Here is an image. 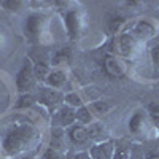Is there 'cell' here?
<instances>
[{"label":"cell","instance_id":"2","mask_svg":"<svg viewBox=\"0 0 159 159\" xmlns=\"http://www.w3.org/2000/svg\"><path fill=\"white\" fill-rule=\"evenodd\" d=\"M139 45V40L132 35L129 30H123L119 35L111 37V42H110V54L116 56V57H124L129 59L134 56V52L137 49Z\"/></svg>","mask_w":159,"mask_h":159},{"label":"cell","instance_id":"7","mask_svg":"<svg viewBox=\"0 0 159 159\" xmlns=\"http://www.w3.org/2000/svg\"><path fill=\"white\" fill-rule=\"evenodd\" d=\"M88 153L92 159H111L115 153V142L108 139V140H103L99 143H92Z\"/></svg>","mask_w":159,"mask_h":159},{"label":"cell","instance_id":"31","mask_svg":"<svg viewBox=\"0 0 159 159\" xmlns=\"http://www.w3.org/2000/svg\"><path fill=\"white\" fill-rule=\"evenodd\" d=\"M0 43H2V32H0Z\"/></svg>","mask_w":159,"mask_h":159},{"label":"cell","instance_id":"6","mask_svg":"<svg viewBox=\"0 0 159 159\" xmlns=\"http://www.w3.org/2000/svg\"><path fill=\"white\" fill-rule=\"evenodd\" d=\"M52 127H62V129H67L72 124L76 123L75 119V110L67 107V105H61V107L52 113Z\"/></svg>","mask_w":159,"mask_h":159},{"label":"cell","instance_id":"3","mask_svg":"<svg viewBox=\"0 0 159 159\" xmlns=\"http://www.w3.org/2000/svg\"><path fill=\"white\" fill-rule=\"evenodd\" d=\"M16 88L19 94H30L38 88V81L34 75V64L29 57H25L21 69L16 75Z\"/></svg>","mask_w":159,"mask_h":159},{"label":"cell","instance_id":"1","mask_svg":"<svg viewBox=\"0 0 159 159\" xmlns=\"http://www.w3.org/2000/svg\"><path fill=\"white\" fill-rule=\"evenodd\" d=\"M38 140L40 132L32 121L25 118H15L2 137V151L7 157L15 159L25 151L38 148Z\"/></svg>","mask_w":159,"mask_h":159},{"label":"cell","instance_id":"15","mask_svg":"<svg viewBox=\"0 0 159 159\" xmlns=\"http://www.w3.org/2000/svg\"><path fill=\"white\" fill-rule=\"evenodd\" d=\"M127 19L123 16V15H119V13H115V15H110L108 19H107V34L110 37H116L123 32L124 29V25H126Z\"/></svg>","mask_w":159,"mask_h":159},{"label":"cell","instance_id":"27","mask_svg":"<svg viewBox=\"0 0 159 159\" xmlns=\"http://www.w3.org/2000/svg\"><path fill=\"white\" fill-rule=\"evenodd\" d=\"M43 159H64V154L51 150V148H46L45 153H43Z\"/></svg>","mask_w":159,"mask_h":159},{"label":"cell","instance_id":"4","mask_svg":"<svg viewBox=\"0 0 159 159\" xmlns=\"http://www.w3.org/2000/svg\"><path fill=\"white\" fill-rule=\"evenodd\" d=\"M35 100L37 103H40L43 108H46L51 115L54 113L61 105L64 103V94L57 89H51L48 86H38L35 89Z\"/></svg>","mask_w":159,"mask_h":159},{"label":"cell","instance_id":"12","mask_svg":"<svg viewBox=\"0 0 159 159\" xmlns=\"http://www.w3.org/2000/svg\"><path fill=\"white\" fill-rule=\"evenodd\" d=\"M65 83H67V72H65V69L64 67H52L49 70L46 81H45V86L59 91Z\"/></svg>","mask_w":159,"mask_h":159},{"label":"cell","instance_id":"10","mask_svg":"<svg viewBox=\"0 0 159 159\" xmlns=\"http://www.w3.org/2000/svg\"><path fill=\"white\" fill-rule=\"evenodd\" d=\"M81 27H83L81 13L78 10H69L65 13V29H67V34L72 38H75L81 34Z\"/></svg>","mask_w":159,"mask_h":159},{"label":"cell","instance_id":"9","mask_svg":"<svg viewBox=\"0 0 159 159\" xmlns=\"http://www.w3.org/2000/svg\"><path fill=\"white\" fill-rule=\"evenodd\" d=\"M43 25H45V15L43 13H30L25 19L24 24V32L27 37L35 38L42 34L43 30Z\"/></svg>","mask_w":159,"mask_h":159},{"label":"cell","instance_id":"30","mask_svg":"<svg viewBox=\"0 0 159 159\" xmlns=\"http://www.w3.org/2000/svg\"><path fill=\"white\" fill-rule=\"evenodd\" d=\"M145 159H159V150H150L145 153Z\"/></svg>","mask_w":159,"mask_h":159},{"label":"cell","instance_id":"17","mask_svg":"<svg viewBox=\"0 0 159 159\" xmlns=\"http://www.w3.org/2000/svg\"><path fill=\"white\" fill-rule=\"evenodd\" d=\"M148 57L151 62V67L156 73H159V34L148 42Z\"/></svg>","mask_w":159,"mask_h":159},{"label":"cell","instance_id":"26","mask_svg":"<svg viewBox=\"0 0 159 159\" xmlns=\"http://www.w3.org/2000/svg\"><path fill=\"white\" fill-rule=\"evenodd\" d=\"M2 7H5L8 11H19V8L24 7L22 2H2Z\"/></svg>","mask_w":159,"mask_h":159},{"label":"cell","instance_id":"28","mask_svg":"<svg viewBox=\"0 0 159 159\" xmlns=\"http://www.w3.org/2000/svg\"><path fill=\"white\" fill-rule=\"evenodd\" d=\"M37 153H38V148L30 150V151H25V153L19 154V156L15 157V159H35V157H37Z\"/></svg>","mask_w":159,"mask_h":159},{"label":"cell","instance_id":"16","mask_svg":"<svg viewBox=\"0 0 159 159\" xmlns=\"http://www.w3.org/2000/svg\"><path fill=\"white\" fill-rule=\"evenodd\" d=\"M147 127V113L135 111L129 119V130L132 134H142Z\"/></svg>","mask_w":159,"mask_h":159},{"label":"cell","instance_id":"18","mask_svg":"<svg viewBox=\"0 0 159 159\" xmlns=\"http://www.w3.org/2000/svg\"><path fill=\"white\" fill-rule=\"evenodd\" d=\"M75 119H76V123L81 124V126H89L91 123L96 121V118H94V115L91 113L88 105H83V107H80V108L75 110Z\"/></svg>","mask_w":159,"mask_h":159},{"label":"cell","instance_id":"20","mask_svg":"<svg viewBox=\"0 0 159 159\" xmlns=\"http://www.w3.org/2000/svg\"><path fill=\"white\" fill-rule=\"evenodd\" d=\"M32 64H34V75L37 78V81L45 84L46 78L49 75V70H51L49 64L45 62V61H38V62H32Z\"/></svg>","mask_w":159,"mask_h":159},{"label":"cell","instance_id":"21","mask_svg":"<svg viewBox=\"0 0 159 159\" xmlns=\"http://www.w3.org/2000/svg\"><path fill=\"white\" fill-rule=\"evenodd\" d=\"M64 105H67V107L76 110V108L83 107V105H86V103H84V99H83V96L80 94V92L72 91V92L64 94Z\"/></svg>","mask_w":159,"mask_h":159},{"label":"cell","instance_id":"22","mask_svg":"<svg viewBox=\"0 0 159 159\" xmlns=\"http://www.w3.org/2000/svg\"><path fill=\"white\" fill-rule=\"evenodd\" d=\"M35 103H37V100H35L34 92H30V94H19V97L16 99V103H15V108H18V110L32 108Z\"/></svg>","mask_w":159,"mask_h":159},{"label":"cell","instance_id":"25","mask_svg":"<svg viewBox=\"0 0 159 159\" xmlns=\"http://www.w3.org/2000/svg\"><path fill=\"white\" fill-rule=\"evenodd\" d=\"M129 159H145V154H143L142 148H139V145H134L129 150Z\"/></svg>","mask_w":159,"mask_h":159},{"label":"cell","instance_id":"13","mask_svg":"<svg viewBox=\"0 0 159 159\" xmlns=\"http://www.w3.org/2000/svg\"><path fill=\"white\" fill-rule=\"evenodd\" d=\"M86 130H88V135H89V142L92 143H99V142H103V140H108V132L105 129V126L99 121H94L91 123L89 126H86Z\"/></svg>","mask_w":159,"mask_h":159},{"label":"cell","instance_id":"5","mask_svg":"<svg viewBox=\"0 0 159 159\" xmlns=\"http://www.w3.org/2000/svg\"><path fill=\"white\" fill-rule=\"evenodd\" d=\"M127 30L139 40V43H140V42H147V43H148L150 40H153V38L159 34L156 24H154L153 21L147 19V18L137 19V21L134 22V25H132L130 29H127Z\"/></svg>","mask_w":159,"mask_h":159},{"label":"cell","instance_id":"23","mask_svg":"<svg viewBox=\"0 0 159 159\" xmlns=\"http://www.w3.org/2000/svg\"><path fill=\"white\" fill-rule=\"evenodd\" d=\"M148 113H150V118L153 121L159 124V102H150L148 103Z\"/></svg>","mask_w":159,"mask_h":159},{"label":"cell","instance_id":"8","mask_svg":"<svg viewBox=\"0 0 159 159\" xmlns=\"http://www.w3.org/2000/svg\"><path fill=\"white\" fill-rule=\"evenodd\" d=\"M65 135H67V140L73 145V147H84V145H88V142H89L86 126H81L78 123H75L70 127H67Z\"/></svg>","mask_w":159,"mask_h":159},{"label":"cell","instance_id":"24","mask_svg":"<svg viewBox=\"0 0 159 159\" xmlns=\"http://www.w3.org/2000/svg\"><path fill=\"white\" fill-rule=\"evenodd\" d=\"M111 159H129V150L126 147H115V153Z\"/></svg>","mask_w":159,"mask_h":159},{"label":"cell","instance_id":"11","mask_svg":"<svg viewBox=\"0 0 159 159\" xmlns=\"http://www.w3.org/2000/svg\"><path fill=\"white\" fill-rule=\"evenodd\" d=\"M48 148L54 150L61 154H64L67 151V135H65V129H62V127H52L51 129Z\"/></svg>","mask_w":159,"mask_h":159},{"label":"cell","instance_id":"29","mask_svg":"<svg viewBox=\"0 0 159 159\" xmlns=\"http://www.w3.org/2000/svg\"><path fill=\"white\" fill-rule=\"evenodd\" d=\"M72 159H92L88 153V150H83V151H76L72 154Z\"/></svg>","mask_w":159,"mask_h":159},{"label":"cell","instance_id":"14","mask_svg":"<svg viewBox=\"0 0 159 159\" xmlns=\"http://www.w3.org/2000/svg\"><path fill=\"white\" fill-rule=\"evenodd\" d=\"M103 69L105 72H107L110 76H123L124 75V67H123V64L121 61H119V57L116 56H111V54H107L103 59Z\"/></svg>","mask_w":159,"mask_h":159},{"label":"cell","instance_id":"19","mask_svg":"<svg viewBox=\"0 0 159 159\" xmlns=\"http://www.w3.org/2000/svg\"><path fill=\"white\" fill-rule=\"evenodd\" d=\"M88 107L91 110V113L96 116H102V115H107L111 108V105L107 102V100H103V99H99V100H91L88 103Z\"/></svg>","mask_w":159,"mask_h":159}]
</instances>
